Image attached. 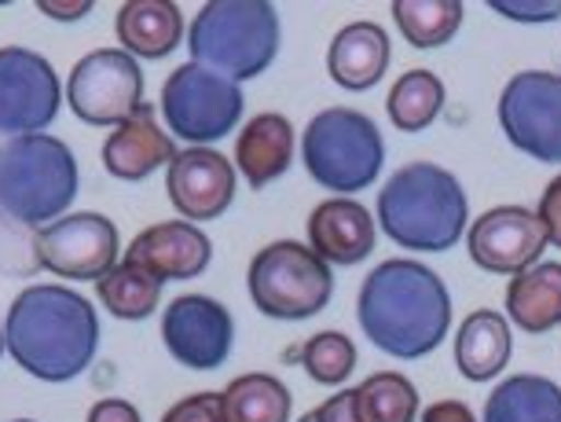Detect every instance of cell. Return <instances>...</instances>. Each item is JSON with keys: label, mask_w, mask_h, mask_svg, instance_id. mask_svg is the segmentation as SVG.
<instances>
[{"label": "cell", "mask_w": 561, "mask_h": 422, "mask_svg": "<svg viewBox=\"0 0 561 422\" xmlns=\"http://www.w3.org/2000/svg\"><path fill=\"white\" fill-rule=\"evenodd\" d=\"M378 220L356 198H323L309 214V247L327 265L353 269L375 253Z\"/></svg>", "instance_id": "obj_17"}, {"label": "cell", "mask_w": 561, "mask_h": 422, "mask_svg": "<svg viewBox=\"0 0 561 422\" xmlns=\"http://www.w3.org/2000/svg\"><path fill=\"white\" fill-rule=\"evenodd\" d=\"M114 30H118L122 52H129L133 59H165L187 34L184 15L173 0H129L118 8Z\"/></svg>", "instance_id": "obj_22"}, {"label": "cell", "mask_w": 561, "mask_h": 422, "mask_svg": "<svg viewBox=\"0 0 561 422\" xmlns=\"http://www.w3.org/2000/svg\"><path fill=\"white\" fill-rule=\"evenodd\" d=\"M448 89L433 70H408L393 81L386 96V114L400 133H426L440 118Z\"/></svg>", "instance_id": "obj_25"}, {"label": "cell", "mask_w": 561, "mask_h": 422, "mask_svg": "<svg viewBox=\"0 0 561 422\" xmlns=\"http://www.w3.org/2000/svg\"><path fill=\"white\" fill-rule=\"evenodd\" d=\"M173 158V136L158 129L151 103H140L136 114H129L122 125H114V133L103 144V166L118 181H147L154 169L169 166Z\"/></svg>", "instance_id": "obj_18"}, {"label": "cell", "mask_w": 561, "mask_h": 422, "mask_svg": "<svg viewBox=\"0 0 561 422\" xmlns=\"http://www.w3.org/2000/svg\"><path fill=\"white\" fill-rule=\"evenodd\" d=\"M242 111H247L242 84L198 67V62L176 67L162 84V118L169 133L195 147L217 144L236 133Z\"/></svg>", "instance_id": "obj_8"}, {"label": "cell", "mask_w": 561, "mask_h": 422, "mask_svg": "<svg viewBox=\"0 0 561 422\" xmlns=\"http://www.w3.org/2000/svg\"><path fill=\"white\" fill-rule=\"evenodd\" d=\"M162 342L169 356L187 372H217L231 356L236 320L206 294H180L162 312Z\"/></svg>", "instance_id": "obj_13"}, {"label": "cell", "mask_w": 561, "mask_h": 422, "mask_svg": "<svg viewBox=\"0 0 561 422\" xmlns=\"http://www.w3.org/2000/svg\"><path fill=\"white\" fill-rule=\"evenodd\" d=\"M316 422H359V408H356V389H342L331 400H323L316 408Z\"/></svg>", "instance_id": "obj_35"}, {"label": "cell", "mask_w": 561, "mask_h": 422, "mask_svg": "<svg viewBox=\"0 0 561 422\" xmlns=\"http://www.w3.org/2000/svg\"><path fill=\"white\" fill-rule=\"evenodd\" d=\"M162 422H228L225 400H220V394H192V397L176 400L162 415Z\"/></svg>", "instance_id": "obj_32"}, {"label": "cell", "mask_w": 561, "mask_h": 422, "mask_svg": "<svg viewBox=\"0 0 561 422\" xmlns=\"http://www.w3.org/2000/svg\"><path fill=\"white\" fill-rule=\"evenodd\" d=\"M298 422H316V411H305V415Z\"/></svg>", "instance_id": "obj_39"}, {"label": "cell", "mask_w": 561, "mask_h": 422, "mask_svg": "<svg viewBox=\"0 0 561 422\" xmlns=\"http://www.w3.org/2000/svg\"><path fill=\"white\" fill-rule=\"evenodd\" d=\"M41 265L62 280H103L118 265V228L103 214H70L41 228Z\"/></svg>", "instance_id": "obj_14"}, {"label": "cell", "mask_w": 561, "mask_h": 422, "mask_svg": "<svg viewBox=\"0 0 561 422\" xmlns=\"http://www.w3.org/2000/svg\"><path fill=\"white\" fill-rule=\"evenodd\" d=\"M96 294L103 309L118 316V320H147L158 309V301H162V280H154L151 272L122 261V265H114L96 283Z\"/></svg>", "instance_id": "obj_28"}, {"label": "cell", "mask_w": 561, "mask_h": 422, "mask_svg": "<svg viewBox=\"0 0 561 422\" xmlns=\"http://www.w3.org/2000/svg\"><path fill=\"white\" fill-rule=\"evenodd\" d=\"M15 422H34V419H15Z\"/></svg>", "instance_id": "obj_41"}, {"label": "cell", "mask_w": 561, "mask_h": 422, "mask_svg": "<svg viewBox=\"0 0 561 422\" xmlns=\"http://www.w3.org/2000/svg\"><path fill=\"white\" fill-rule=\"evenodd\" d=\"M378 228L415 253L451 250L470 228V203L459 176L433 162L400 166L378 192Z\"/></svg>", "instance_id": "obj_3"}, {"label": "cell", "mask_w": 561, "mask_h": 422, "mask_svg": "<svg viewBox=\"0 0 561 422\" xmlns=\"http://www.w3.org/2000/svg\"><path fill=\"white\" fill-rule=\"evenodd\" d=\"M301 162L312 181L334 198L359 195L382 176L386 136L364 111L327 107L305 125Z\"/></svg>", "instance_id": "obj_6"}, {"label": "cell", "mask_w": 561, "mask_h": 422, "mask_svg": "<svg viewBox=\"0 0 561 422\" xmlns=\"http://www.w3.org/2000/svg\"><path fill=\"white\" fill-rule=\"evenodd\" d=\"M59 103L62 84L45 56L30 48H0V140L48 129Z\"/></svg>", "instance_id": "obj_11"}, {"label": "cell", "mask_w": 561, "mask_h": 422, "mask_svg": "<svg viewBox=\"0 0 561 422\" xmlns=\"http://www.w3.org/2000/svg\"><path fill=\"white\" fill-rule=\"evenodd\" d=\"M247 287L268 320H312L334 298L331 265L298 239H275L253 253Z\"/></svg>", "instance_id": "obj_7"}, {"label": "cell", "mask_w": 561, "mask_h": 422, "mask_svg": "<svg viewBox=\"0 0 561 422\" xmlns=\"http://www.w3.org/2000/svg\"><path fill=\"white\" fill-rule=\"evenodd\" d=\"M294 151H298V133H294L290 118L275 111L250 118L236 136V166L253 192L279 181L294 166Z\"/></svg>", "instance_id": "obj_20"}, {"label": "cell", "mask_w": 561, "mask_h": 422, "mask_svg": "<svg viewBox=\"0 0 561 422\" xmlns=\"http://www.w3.org/2000/svg\"><path fill=\"white\" fill-rule=\"evenodd\" d=\"M78 198V158L45 133L0 140V206L37 228L56 225Z\"/></svg>", "instance_id": "obj_5"}, {"label": "cell", "mask_w": 561, "mask_h": 422, "mask_svg": "<svg viewBox=\"0 0 561 422\" xmlns=\"http://www.w3.org/2000/svg\"><path fill=\"white\" fill-rule=\"evenodd\" d=\"M419 400L415 383L400 372H378L356 386L359 422H415Z\"/></svg>", "instance_id": "obj_29"}, {"label": "cell", "mask_w": 561, "mask_h": 422, "mask_svg": "<svg viewBox=\"0 0 561 422\" xmlns=\"http://www.w3.org/2000/svg\"><path fill=\"white\" fill-rule=\"evenodd\" d=\"M481 422H561V386L547 375H511L484 400Z\"/></svg>", "instance_id": "obj_24"}, {"label": "cell", "mask_w": 561, "mask_h": 422, "mask_svg": "<svg viewBox=\"0 0 561 422\" xmlns=\"http://www.w3.org/2000/svg\"><path fill=\"white\" fill-rule=\"evenodd\" d=\"M514 356V334L511 320L495 309L470 312L455 334V367L466 383H489L503 375Z\"/></svg>", "instance_id": "obj_21"}, {"label": "cell", "mask_w": 561, "mask_h": 422, "mask_svg": "<svg viewBox=\"0 0 561 422\" xmlns=\"http://www.w3.org/2000/svg\"><path fill=\"white\" fill-rule=\"evenodd\" d=\"M466 8L459 0H393V23L419 52L444 48L459 34Z\"/></svg>", "instance_id": "obj_27"}, {"label": "cell", "mask_w": 561, "mask_h": 422, "mask_svg": "<svg viewBox=\"0 0 561 422\" xmlns=\"http://www.w3.org/2000/svg\"><path fill=\"white\" fill-rule=\"evenodd\" d=\"M279 12L268 0H209L187 30L192 62L236 84L261 78L279 56Z\"/></svg>", "instance_id": "obj_4"}, {"label": "cell", "mask_w": 561, "mask_h": 422, "mask_svg": "<svg viewBox=\"0 0 561 422\" xmlns=\"http://www.w3.org/2000/svg\"><path fill=\"white\" fill-rule=\"evenodd\" d=\"M492 12L514 23H554L561 19V0H492Z\"/></svg>", "instance_id": "obj_33"}, {"label": "cell", "mask_w": 561, "mask_h": 422, "mask_svg": "<svg viewBox=\"0 0 561 422\" xmlns=\"http://www.w3.org/2000/svg\"><path fill=\"white\" fill-rule=\"evenodd\" d=\"M4 350L41 383H70L100 350V316L78 290L34 283L8 309Z\"/></svg>", "instance_id": "obj_2"}, {"label": "cell", "mask_w": 561, "mask_h": 422, "mask_svg": "<svg viewBox=\"0 0 561 422\" xmlns=\"http://www.w3.org/2000/svg\"><path fill=\"white\" fill-rule=\"evenodd\" d=\"M536 217L543 220L550 247L561 250V173L543 187V195H539V206H536Z\"/></svg>", "instance_id": "obj_34"}, {"label": "cell", "mask_w": 561, "mask_h": 422, "mask_svg": "<svg viewBox=\"0 0 561 422\" xmlns=\"http://www.w3.org/2000/svg\"><path fill=\"white\" fill-rule=\"evenodd\" d=\"M41 265V231L23 225L0 206V272L4 276H37Z\"/></svg>", "instance_id": "obj_31"}, {"label": "cell", "mask_w": 561, "mask_h": 422, "mask_svg": "<svg viewBox=\"0 0 561 422\" xmlns=\"http://www.w3.org/2000/svg\"><path fill=\"white\" fill-rule=\"evenodd\" d=\"M389 62H393V41L378 23H348L327 48V73L345 92L375 89L386 78Z\"/></svg>", "instance_id": "obj_19"}, {"label": "cell", "mask_w": 561, "mask_h": 422, "mask_svg": "<svg viewBox=\"0 0 561 422\" xmlns=\"http://www.w3.org/2000/svg\"><path fill=\"white\" fill-rule=\"evenodd\" d=\"M547 242V228L528 206H492L466 228L470 261L492 276H522L539 265Z\"/></svg>", "instance_id": "obj_12"}, {"label": "cell", "mask_w": 561, "mask_h": 422, "mask_svg": "<svg viewBox=\"0 0 561 422\" xmlns=\"http://www.w3.org/2000/svg\"><path fill=\"white\" fill-rule=\"evenodd\" d=\"M84 422H144L140 411H136L129 400L122 397H107V400H96L89 411V419Z\"/></svg>", "instance_id": "obj_36"}, {"label": "cell", "mask_w": 561, "mask_h": 422, "mask_svg": "<svg viewBox=\"0 0 561 422\" xmlns=\"http://www.w3.org/2000/svg\"><path fill=\"white\" fill-rule=\"evenodd\" d=\"M225 419L228 422H290L294 397L283 378L268 372L239 375L225 386Z\"/></svg>", "instance_id": "obj_26"}, {"label": "cell", "mask_w": 561, "mask_h": 422, "mask_svg": "<svg viewBox=\"0 0 561 422\" xmlns=\"http://www.w3.org/2000/svg\"><path fill=\"white\" fill-rule=\"evenodd\" d=\"M500 129L517 151L561 166V73L522 70L500 92Z\"/></svg>", "instance_id": "obj_9"}, {"label": "cell", "mask_w": 561, "mask_h": 422, "mask_svg": "<svg viewBox=\"0 0 561 422\" xmlns=\"http://www.w3.org/2000/svg\"><path fill=\"white\" fill-rule=\"evenodd\" d=\"M41 12H45V15H56L59 23H73V19L89 15V12H92V4H89V0H81V4H51V0H41Z\"/></svg>", "instance_id": "obj_38"}, {"label": "cell", "mask_w": 561, "mask_h": 422, "mask_svg": "<svg viewBox=\"0 0 561 422\" xmlns=\"http://www.w3.org/2000/svg\"><path fill=\"white\" fill-rule=\"evenodd\" d=\"M165 195L176 206V214L192 225L217 220L236 203V166L214 147L176 151L165 173Z\"/></svg>", "instance_id": "obj_15"}, {"label": "cell", "mask_w": 561, "mask_h": 422, "mask_svg": "<svg viewBox=\"0 0 561 422\" xmlns=\"http://www.w3.org/2000/svg\"><path fill=\"white\" fill-rule=\"evenodd\" d=\"M356 320L375 350L397 361H422L437 353L451 331L448 283L422 261H382L359 283Z\"/></svg>", "instance_id": "obj_1"}, {"label": "cell", "mask_w": 561, "mask_h": 422, "mask_svg": "<svg viewBox=\"0 0 561 422\" xmlns=\"http://www.w3.org/2000/svg\"><path fill=\"white\" fill-rule=\"evenodd\" d=\"M301 367L309 372L312 383L320 386H342L348 375L356 372V342L342 331H320L298 350Z\"/></svg>", "instance_id": "obj_30"}, {"label": "cell", "mask_w": 561, "mask_h": 422, "mask_svg": "<svg viewBox=\"0 0 561 422\" xmlns=\"http://www.w3.org/2000/svg\"><path fill=\"white\" fill-rule=\"evenodd\" d=\"M0 353H4V331H0Z\"/></svg>", "instance_id": "obj_40"}, {"label": "cell", "mask_w": 561, "mask_h": 422, "mask_svg": "<svg viewBox=\"0 0 561 422\" xmlns=\"http://www.w3.org/2000/svg\"><path fill=\"white\" fill-rule=\"evenodd\" d=\"M506 320L525 334L561 327V261H539L506 283Z\"/></svg>", "instance_id": "obj_23"}, {"label": "cell", "mask_w": 561, "mask_h": 422, "mask_svg": "<svg viewBox=\"0 0 561 422\" xmlns=\"http://www.w3.org/2000/svg\"><path fill=\"white\" fill-rule=\"evenodd\" d=\"M419 422H481L462 400H437V404L422 408Z\"/></svg>", "instance_id": "obj_37"}, {"label": "cell", "mask_w": 561, "mask_h": 422, "mask_svg": "<svg viewBox=\"0 0 561 422\" xmlns=\"http://www.w3.org/2000/svg\"><path fill=\"white\" fill-rule=\"evenodd\" d=\"M129 265L151 272L154 280H195L203 276L214 261V242L192 220H162V225L144 228L129 242L125 258Z\"/></svg>", "instance_id": "obj_16"}, {"label": "cell", "mask_w": 561, "mask_h": 422, "mask_svg": "<svg viewBox=\"0 0 561 422\" xmlns=\"http://www.w3.org/2000/svg\"><path fill=\"white\" fill-rule=\"evenodd\" d=\"M67 103L89 125H122L144 103V70L129 52L100 48L70 70Z\"/></svg>", "instance_id": "obj_10"}]
</instances>
